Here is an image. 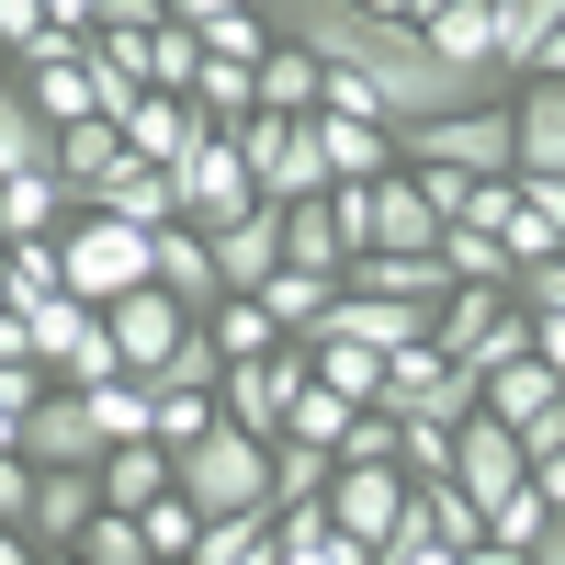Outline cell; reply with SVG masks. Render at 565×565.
<instances>
[{"instance_id": "6da1fadb", "label": "cell", "mask_w": 565, "mask_h": 565, "mask_svg": "<svg viewBox=\"0 0 565 565\" xmlns=\"http://www.w3.org/2000/svg\"><path fill=\"white\" fill-rule=\"evenodd\" d=\"M271 23L306 45L317 68H340L362 79L373 103H385V125H430V114H463V103H487V79H463L430 57V34L418 23H385V12H362V0H271Z\"/></svg>"}, {"instance_id": "484cf974", "label": "cell", "mask_w": 565, "mask_h": 565, "mask_svg": "<svg viewBox=\"0 0 565 565\" xmlns=\"http://www.w3.org/2000/svg\"><path fill=\"white\" fill-rule=\"evenodd\" d=\"M340 487V452L328 441H271V509H317Z\"/></svg>"}, {"instance_id": "db71d44e", "label": "cell", "mask_w": 565, "mask_h": 565, "mask_svg": "<svg viewBox=\"0 0 565 565\" xmlns=\"http://www.w3.org/2000/svg\"><path fill=\"white\" fill-rule=\"evenodd\" d=\"M0 452H23V418H12V407H0Z\"/></svg>"}, {"instance_id": "30bf717a", "label": "cell", "mask_w": 565, "mask_h": 565, "mask_svg": "<svg viewBox=\"0 0 565 565\" xmlns=\"http://www.w3.org/2000/svg\"><path fill=\"white\" fill-rule=\"evenodd\" d=\"M452 487L463 498H476V509H498V498H521L532 487V463H521V430H509V418H463V430H452Z\"/></svg>"}, {"instance_id": "7dc6e473", "label": "cell", "mask_w": 565, "mask_h": 565, "mask_svg": "<svg viewBox=\"0 0 565 565\" xmlns=\"http://www.w3.org/2000/svg\"><path fill=\"white\" fill-rule=\"evenodd\" d=\"M373 565H476V554H452V543H430V532H418V521H407V532H396L385 554H373Z\"/></svg>"}, {"instance_id": "ffe728a7", "label": "cell", "mask_w": 565, "mask_h": 565, "mask_svg": "<svg viewBox=\"0 0 565 565\" xmlns=\"http://www.w3.org/2000/svg\"><path fill=\"white\" fill-rule=\"evenodd\" d=\"M159 295H181L193 317L226 306V282H215V238H204V226H170V238H159Z\"/></svg>"}, {"instance_id": "8fae6325", "label": "cell", "mask_w": 565, "mask_h": 565, "mask_svg": "<svg viewBox=\"0 0 565 565\" xmlns=\"http://www.w3.org/2000/svg\"><path fill=\"white\" fill-rule=\"evenodd\" d=\"M103 328H114V351H125V373H159V362H170L181 340H193L204 317L181 306V295H159V282H148V295H114V306H103Z\"/></svg>"}, {"instance_id": "680465c9", "label": "cell", "mask_w": 565, "mask_h": 565, "mask_svg": "<svg viewBox=\"0 0 565 565\" xmlns=\"http://www.w3.org/2000/svg\"><path fill=\"white\" fill-rule=\"evenodd\" d=\"M249 12H271V0H249Z\"/></svg>"}, {"instance_id": "603a6c76", "label": "cell", "mask_w": 565, "mask_h": 565, "mask_svg": "<svg viewBox=\"0 0 565 565\" xmlns=\"http://www.w3.org/2000/svg\"><path fill=\"white\" fill-rule=\"evenodd\" d=\"M407 521L430 532V543H452V554H487V509L463 498L452 476H441V487H407Z\"/></svg>"}, {"instance_id": "f546056e", "label": "cell", "mask_w": 565, "mask_h": 565, "mask_svg": "<svg viewBox=\"0 0 565 565\" xmlns=\"http://www.w3.org/2000/svg\"><path fill=\"white\" fill-rule=\"evenodd\" d=\"M317 385L340 396V407H385V351H362V340H317Z\"/></svg>"}, {"instance_id": "ab89813d", "label": "cell", "mask_w": 565, "mask_h": 565, "mask_svg": "<svg viewBox=\"0 0 565 565\" xmlns=\"http://www.w3.org/2000/svg\"><path fill=\"white\" fill-rule=\"evenodd\" d=\"M351 418H362V407H340L328 385H295V418H282V441H328V452H340Z\"/></svg>"}, {"instance_id": "d6986e66", "label": "cell", "mask_w": 565, "mask_h": 565, "mask_svg": "<svg viewBox=\"0 0 565 565\" xmlns=\"http://www.w3.org/2000/svg\"><path fill=\"white\" fill-rule=\"evenodd\" d=\"M90 521H103V476H45L34 487V543L45 554H79Z\"/></svg>"}, {"instance_id": "f907efd6", "label": "cell", "mask_w": 565, "mask_h": 565, "mask_svg": "<svg viewBox=\"0 0 565 565\" xmlns=\"http://www.w3.org/2000/svg\"><path fill=\"white\" fill-rule=\"evenodd\" d=\"M532 79H565V23L543 34V57H532Z\"/></svg>"}, {"instance_id": "5b68a950", "label": "cell", "mask_w": 565, "mask_h": 565, "mask_svg": "<svg viewBox=\"0 0 565 565\" xmlns=\"http://www.w3.org/2000/svg\"><path fill=\"white\" fill-rule=\"evenodd\" d=\"M328 215H340L351 260H362V249H441V204L418 193L407 170H385V181H351V193H328Z\"/></svg>"}, {"instance_id": "3957f363", "label": "cell", "mask_w": 565, "mask_h": 565, "mask_svg": "<svg viewBox=\"0 0 565 565\" xmlns=\"http://www.w3.org/2000/svg\"><path fill=\"white\" fill-rule=\"evenodd\" d=\"M170 487L204 509V521H238V509H271V441H249V430H215L193 441V452H170Z\"/></svg>"}, {"instance_id": "5bb4252c", "label": "cell", "mask_w": 565, "mask_h": 565, "mask_svg": "<svg viewBox=\"0 0 565 565\" xmlns=\"http://www.w3.org/2000/svg\"><path fill=\"white\" fill-rule=\"evenodd\" d=\"M509 125H521V181H565V79H521Z\"/></svg>"}, {"instance_id": "7bdbcfd3", "label": "cell", "mask_w": 565, "mask_h": 565, "mask_svg": "<svg viewBox=\"0 0 565 565\" xmlns=\"http://www.w3.org/2000/svg\"><path fill=\"white\" fill-rule=\"evenodd\" d=\"M396 430H407V418H385V407H362L351 430H340V463H396Z\"/></svg>"}, {"instance_id": "4fadbf2b", "label": "cell", "mask_w": 565, "mask_h": 565, "mask_svg": "<svg viewBox=\"0 0 565 565\" xmlns=\"http://www.w3.org/2000/svg\"><path fill=\"white\" fill-rule=\"evenodd\" d=\"M430 328H441V306H407V295H340V317H328L317 328V340H362V351H418V340H430Z\"/></svg>"}, {"instance_id": "bcb514c9", "label": "cell", "mask_w": 565, "mask_h": 565, "mask_svg": "<svg viewBox=\"0 0 565 565\" xmlns=\"http://www.w3.org/2000/svg\"><path fill=\"white\" fill-rule=\"evenodd\" d=\"M509 215H521V181H476L452 226H487V238H509Z\"/></svg>"}, {"instance_id": "d4e9b609", "label": "cell", "mask_w": 565, "mask_h": 565, "mask_svg": "<svg viewBox=\"0 0 565 565\" xmlns=\"http://www.w3.org/2000/svg\"><path fill=\"white\" fill-rule=\"evenodd\" d=\"M282 260H295V271H351V238H340V215H328V193L282 204Z\"/></svg>"}, {"instance_id": "cb8c5ba5", "label": "cell", "mask_w": 565, "mask_h": 565, "mask_svg": "<svg viewBox=\"0 0 565 565\" xmlns=\"http://www.w3.org/2000/svg\"><path fill=\"white\" fill-rule=\"evenodd\" d=\"M317 103H328V68L306 57L295 34H282L271 57H260V114H317Z\"/></svg>"}, {"instance_id": "e575fe53", "label": "cell", "mask_w": 565, "mask_h": 565, "mask_svg": "<svg viewBox=\"0 0 565 565\" xmlns=\"http://www.w3.org/2000/svg\"><path fill=\"white\" fill-rule=\"evenodd\" d=\"M204 328H215V351H226V362H271V351H282V328H271V306H260V295H226Z\"/></svg>"}, {"instance_id": "91938a15", "label": "cell", "mask_w": 565, "mask_h": 565, "mask_svg": "<svg viewBox=\"0 0 565 565\" xmlns=\"http://www.w3.org/2000/svg\"><path fill=\"white\" fill-rule=\"evenodd\" d=\"M181 565H193V554H181Z\"/></svg>"}, {"instance_id": "6f0895ef", "label": "cell", "mask_w": 565, "mask_h": 565, "mask_svg": "<svg viewBox=\"0 0 565 565\" xmlns=\"http://www.w3.org/2000/svg\"><path fill=\"white\" fill-rule=\"evenodd\" d=\"M0 249H12V226H0Z\"/></svg>"}, {"instance_id": "44dd1931", "label": "cell", "mask_w": 565, "mask_h": 565, "mask_svg": "<svg viewBox=\"0 0 565 565\" xmlns=\"http://www.w3.org/2000/svg\"><path fill=\"white\" fill-rule=\"evenodd\" d=\"M90 476H103V509H159L170 498V452L159 441H114Z\"/></svg>"}, {"instance_id": "8d00e7d4", "label": "cell", "mask_w": 565, "mask_h": 565, "mask_svg": "<svg viewBox=\"0 0 565 565\" xmlns=\"http://www.w3.org/2000/svg\"><path fill=\"white\" fill-rule=\"evenodd\" d=\"M0 282H12V306L68 295V260H57V238H12V249H0Z\"/></svg>"}, {"instance_id": "ee69618b", "label": "cell", "mask_w": 565, "mask_h": 565, "mask_svg": "<svg viewBox=\"0 0 565 565\" xmlns=\"http://www.w3.org/2000/svg\"><path fill=\"white\" fill-rule=\"evenodd\" d=\"M34 487H45V463L0 452V521H12V532H34Z\"/></svg>"}, {"instance_id": "f5cc1de1", "label": "cell", "mask_w": 565, "mask_h": 565, "mask_svg": "<svg viewBox=\"0 0 565 565\" xmlns=\"http://www.w3.org/2000/svg\"><path fill=\"white\" fill-rule=\"evenodd\" d=\"M532 565H565V521H554V532H543V543H532Z\"/></svg>"}, {"instance_id": "816d5d0a", "label": "cell", "mask_w": 565, "mask_h": 565, "mask_svg": "<svg viewBox=\"0 0 565 565\" xmlns=\"http://www.w3.org/2000/svg\"><path fill=\"white\" fill-rule=\"evenodd\" d=\"M452 12V0H396V23H441Z\"/></svg>"}, {"instance_id": "8992f818", "label": "cell", "mask_w": 565, "mask_h": 565, "mask_svg": "<svg viewBox=\"0 0 565 565\" xmlns=\"http://www.w3.org/2000/svg\"><path fill=\"white\" fill-rule=\"evenodd\" d=\"M238 159H249V181H260V204H317V193H328L317 114H249V125H238Z\"/></svg>"}, {"instance_id": "9a60e30c", "label": "cell", "mask_w": 565, "mask_h": 565, "mask_svg": "<svg viewBox=\"0 0 565 565\" xmlns=\"http://www.w3.org/2000/svg\"><path fill=\"white\" fill-rule=\"evenodd\" d=\"M317 148H328V193H351V181H385V170H396V125H373V114H317Z\"/></svg>"}, {"instance_id": "ac0fdd59", "label": "cell", "mask_w": 565, "mask_h": 565, "mask_svg": "<svg viewBox=\"0 0 565 565\" xmlns=\"http://www.w3.org/2000/svg\"><path fill=\"white\" fill-rule=\"evenodd\" d=\"M260 306H271L282 340H317V328L340 317V271H295V260H282V271L260 282Z\"/></svg>"}, {"instance_id": "f1b7e54d", "label": "cell", "mask_w": 565, "mask_h": 565, "mask_svg": "<svg viewBox=\"0 0 565 565\" xmlns=\"http://www.w3.org/2000/svg\"><path fill=\"white\" fill-rule=\"evenodd\" d=\"M125 148L148 159V170H170L181 148H193V103H170V90H148V103L125 114Z\"/></svg>"}, {"instance_id": "d6a6232c", "label": "cell", "mask_w": 565, "mask_h": 565, "mask_svg": "<svg viewBox=\"0 0 565 565\" xmlns=\"http://www.w3.org/2000/svg\"><path fill=\"white\" fill-rule=\"evenodd\" d=\"M441 260H452V282H476V295H509V282H521V260H509L487 226H441Z\"/></svg>"}, {"instance_id": "4dcf8cb0", "label": "cell", "mask_w": 565, "mask_h": 565, "mask_svg": "<svg viewBox=\"0 0 565 565\" xmlns=\"http://www.w3.org/2000/svg\"><path fill=\"white\" fill-rule=\"evenodd\" d=\"M543 407H565V385H554V362L532 351V362H509V373H487V418H509V430H521V418H543Z\"/></svg>"}, {"instance_id": "d590c367", "label": "cell", "mask_w": 565, "mask_h": 565, "mask_svg": "<svg viewBox=\"0 0 565 565\" xmlns=\"http://www.w3.org/2000/svg\"><path fill=\"white\" fill-rule=\"evenodd\" d=\"M193 79H204V34H193V23H159V34H148V90L193 103Z\"/></svg>"}, {"instance_id": "b9f144b4", "label": "cell", "mask_w": 565, "mask_h": 565, "mask_svg": "<svg viewBox=\"0 0 565 565\" xmlns=\"http://www.w3.org/2000/svg\"><path fill=\"white\" fill-rule=\"evenodd\" d=\"M215 418H226L215 396H159V430H148V441H159V452H193V441L215 430Z\"/></svg>"}, {"instance_id": "7402d4cb", "label": "cell", "mask_w": 565, "mask_h": 565, "mask_svg": "<svg viewBox=\"0 0 565 565\" xmlns=\"http://www.w3.org/2000/svg\"><path fill=\"white\" fill-rule=\"evenodd\" d=\"M12 170H57V125H45L23 103V79L0 68V181H12Z\"/></svg>"}, {"instance_id": "ba28073f", "label": "cell", "mask_w": 565, "mask_h": 565, "mask_svg": "<svg viewBox=\"0 0 565 565\" xmlns=\"http://www.w3.org/2000/svg\"><path fill=\"white\" fill-rule=\"evenodd\" d=\"M328 532H351L362 554H385L407 532V476H396V463H340V487H328Z\"/></svg>"}, {"instance_id": "7c38bea8", "label": "cell", "mask_w": 565, "mask_h": 565, "mask_svg": "<svg viewBox=\"0 0 565 565\" xmlns=\"http://www.w3.org/2000/svg\"><path fill=\"white\" fill-rule=\"evenodd\" d=\"M79 45H90V34H45L34 57L12 68V79H23V103H34L45 125H90V114H103V103H90V68H79Z\"/></svg>"}, {"instance_id": "4316f807", "label": "cell", "mask_w": 565, "mask_h": 565, "mask_svg": "<svg viewBox=\"0 0 565 565\" xmlns=\"http://www.w3.org/2000/svg\"><path fill=\"white\" fill-rule=\"evenodd\" d=\"M103 328V306H79V295H45V306H23V340H34V362L45 373H68V351Z\"/></svg>"}, {"instance_id": "52a82bcc", "label": "cell", "mask_w": 565, "mask_h": 565, "mask_svg": "<svg viewBox=\"0 0 565 565\" xmlns=\"http://www.w3.org/2000/svg\"><path fill=\"white\" fill-rule=\"evenodd\" d=\"M170 181H181V226H238V215H260V181H249V159H238V136H215V125H193V148L170 159Z\"/></svg>"}, {"instance_id": "9f6ffc18", "label": "cell", "mask_w": 565, "mask_h": 565, "mask_svg": "<svg viewBox=\"0 0 565 565\" xmlns=\"http://www.w3.org/2000/svg\"><path fill=\"white\" fill-rule=\"evenodd\" d=\"M0 317H12V282H0Z\"/></svg>"}, {"instance_id": "c3c4849f", "label": "cell", "mask_w": 565, "mask_h": 565, "mask_svg": "<svg viewBox=\"0 0 565 565\" xmlns=\"http://www.w3.org/2000/svg\"><path fill=\"white\" fill-rule=\"evenodd\" d=\"M0 565H45V543H34V532H12V521H0Z\"/></svg>"}, {"instance_id": "1f68e13d", "label": "cell", "mask_w": 565, "mask_h": 565, "mask_svg": "<svg viewBox=\"0 0 565 565\" xmlns=\"http://www.w3.org/2000/svg\"><path fill=\"white\" fill-rule=\"evenodd\" d=\"M136 385H148V396H215V385H226V351H215V328H193V340H181L159 373H136Z\"/></svg>"}, {"instance_id": "74e56055", "label": "cell", "mask_w": 565, "mask_h": 565, "mask_svg": "<svg viewBox=\"0 0 565 565\" xmlns=\"http://www.w3.org/2000/svg\"><path fill=\"white\" fill-rule=\"evenodd\" d=\"M136 521H148V554H159V565H181V554H193V543H204V509H193V498H181V487H170L159 509H136Z\"/></svg>"}, {"instance_id": "11a10c76", "label": "cell", "mask_w": 565, "mask_h": 565, "mask_svg": "<svg viewBox=\"0 0 565 565\" xmlns=\"http://www.w3.org/2000/svg\"><path fill=\"white\" fill-rule=\"evenodd\" d=\"M45 565H90V554H45Z\"/></svg>"}, {"instance_id": "83f0119b", "label": "cell", "mask_w": 565, "mask_h": 565, "mask_svg": "<svg viewBox=\"0 0 565 565\" xmlns=\"http://www.w3.org/2000/svg\"><path fill=\"white\" fill-rule=\"evenodd\" d=\"M103 215H125V226H148V238H170V226H181V181L136 159V170L114 181V193H103Z\"/></svg>"}, {"instance_id": "2e32d148", "label": "cell", "mask_w": 565, "mask_h": 565, "mask_svg": "<svg viewBox=\"0 0 565 565\" xmlns=\"http://www.w3.org/2000/svg\"><path fill=\"white\" fill-rule=\"evenodd\" d=\"M271 271H282V204H260V215H238V226H215V282H226V295H260Z\"/></svg>"}, {"instance_id": "681fc988", "label": "cell", "mask_w": 565, "mask_h": 565, "mask_svg": "<svg viewBox=\"0 0 565 565\" xmlns=\"http://www.w3.org/2000/svg\"><path fill=\"white\" fill-rule=\"evenodd\" d=\"M532 328H543V340H532V351L554 362V385H565V317H532Z\"/></svg>"}, {"instance_id": "f6af8a7d", "label": "cell", "mask_w": 565, "mask_h": 565, "mask_svg": "<svg viewBox=\"0 0 565 565\" xmlns=\"http://www.w3.org/2000/svg\"><path fill=\"white\" fill-rule=\"evenodd\" d=\"M45 34H57V23H45V0H0V57H12V68L34 57Z\"/></svg>"}, {"instance_id": "f35d334b", "label": "cell", "mask_w": 565, "mask_h": 565, "mask_svg": "<svg viewBox=\"0 0 565 565\" xmlns=\"http://www.w3.org/2000/svg\"><path fill=\"white\" fill-rule=\"evenodd\" d=\"M79 554H90V565H159V554H148V521H136V509H103V521L79 532Z\"/></svg>"}, {"instance_id": "836d02e7", "label": "cell", "mask_w": 565, "mask_h": 565, "mask_svg": "<svg viewBox=\"0 0 565 565\" xmlns=\"http://www.w3.org/2000/svg\"><path fill=\"white\" fill-rule=\"evenodd\" d=\"M532 340H543V328H532V306H498V317L476 328V351H463L452 373H476V385H487V373H509V362H532Z\"/></svg>"}, {"instance_id": "277c9868", "label": "cell", "mask_w": 565, "mask_h": 565, "mask_svg": "<svg viewBox=\"0 0 565 565\" xmlns=\"http://www.w3.org/2000/svg\"><path fill=\"white\" fill-rule=\"evenodd\" d=\"M57 260H68V295L79 306H114V295H148V282H159V238L125 226V215H103V204L57 238Z\"/></svg>"}, {"instance_id": "60d3db41", "label": "cell", "mask_w": 565, "mask_h": 565, "mask_svg": "<svg viewBox=\"0 0 565 565\" xmlns=\"http://www.w3.org/2000/svg\"><path fill=\"white\" fill-rule=\"evenodd\" d=\"M543 532H554V509H543V487H521V498H498V509H487V543H509V554H532Z\"/></svg>"}, {"instance_id": "7a4b0ae2", "label": "cell", "mask_w": 565, "mask_h": 565, "mask_svg": "<svg viewBox=\"0 0 565 565\" xmlns=\"http://www.w3.org/2000/svg\"><path fill=\"white\" fill-rule=\"evenodd\" d=\"M396 170H463V181H521V125H509V90L463 114H430L396 136Z\"/></svg>"}, {"instance_id": "9c48e42d", "label": "cell", "mask_w": 565, "mask_h": 565, "mask_svg": "<svg viewBox=\"0 0 565 565\" xmlns=\"http://www.w3.org/2000/svg\"><path fill=\"white\" fill-rule=\"evenodd\" d=\"M23 463H45V476H90V463H103V418H90V396L45 385L23 407Z\"/></svg>"}, {"instance_id": "e0dca14e", "label": "cell", "mask_w": 565, "mask_h": 565, "mask_svg": "<svg viewBox=\"0 0 565 565\" xmlns=\"http://www.w3.org/2000/svg\"><path fill=\"white\" fill-rule=\"evenodd\" d=\"M0 226H12V238H68L79 193H68L57 170H12V181H0Z\"/></svg>"}]
</instances>
